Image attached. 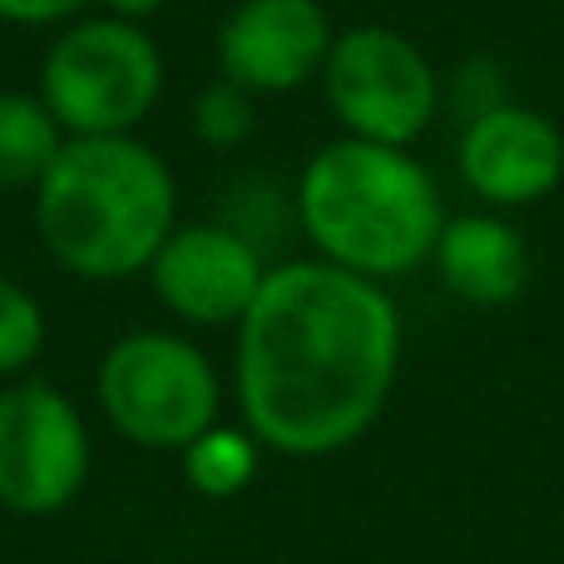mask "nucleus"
Listing matches in <instances>:
<instances>
[{
  "label": "nucleus",
  "mask_w": 564,
  "mask_h": 564,
  "mask_svg": "<svg viewBox=\"0 0 564 564\" xmlns=\"http://www.w3.org/2000/svg\"><path fill=\"white\" fill-rule=\"evenodd\" d=\"M401 367V312L371 278L322 258L278 263L238 322L234 387L243 426L282 456H332L387 411Z\"/></svg>",
  "instance_id": "obj_1"
},
{
  "label": "nucleus",
  "mask_w": 564,
  "mask_h": 564,
  "mask_svg": "<svg viewBox=\"0 0 564 564\" xmlns=\"http://www.w3.org/2000/svg\"><path fill=\"white\" fill-rule=\"evenodd\" d=\"M174 228V169L139 134L65 139L35 188L40 243L50 263L79 282H124L149 273Z\"/></svg>",
  "instance_id": "obj_2"
},
{
  "label": "nucleus",
  "mask_w": 564,
  "mask_h": 564,
  "mask_svg": "<svg viewBox=\"0 0 564 564\" xmlns=\"http://www.w3.org/2000/svg\"><path fill=\"white\" fill-rule=\"evenodd\" d=\"M292 208L322 263L381 288L431 263L446 228L441 188L411 149L347 134L322 144L302 164Z\"/></svg>",
  "instance_id": "obj_3"
},
{
  "label": "nucleus",
  "mask_w": 564,
  "mask_h": 564,
  "mask_svg": "<svg viewBox=\"0 0 564 564\" xmlns=\"http://www.w3.org/2000/svg\"><path fill=\"white\" fill-rule=\"evenodd\" d=\"M164 50L144 25L119 15H79L55 30L40 59L35 95L69 139L139 134L164 99Z\"/></svg>",
  "instance_id": "obj_4"
},
{
  "label": "nucleus",
  "mask_w": 564,
  "mask_h": 564,
  "mask_svg": "<svg viewBox=\"0 0 564 564\" xmlns=\"http://www.w3.org/2000/svg\"><path fill=\"white\" fill-rule=\"evenodd\" d=\"M95 397L109 426L144 451H188L218 426L224 381L204 347L178 332L139 327L105 351L95 371Z\"/></svg>",
  "instance_id": "obj_5"
},
{
  "label": "nucleus",
  "mask_w": 564,
  "mask_h": 564,
  "mask_svg": "<svg viewBox=\"0 0 564 564\" xmlns=\"http://www.w3.org/2000/svg\"><path fill=\"white\" fill-rule=\"evenodd\" d=\"M317 79L347 139L411 149L441 115V75L426 50L391 25L337 30Z\"/></svg>",
  "instance_id": "obj_6"
},
{
  "label": "nucleus",
  "mask_w": 564,
  "mask_h": 564,
  "mask_svg": "<svg viewBox=\"0 0 564 564\" xmlns=\"http://www.w3.org/2000/svg\"><path fill=\"white\" fill-rule=\"evenodd\" d=\"M89 431L75 401L40 377L0 387V506L55 516L85 490Z\"/></svg>",
  "instance_id": "obj_7"
},
{
  "label": "nucleus",
  "mask_w": 564,
  "mask_h": 564,
  "mask_svg": "<svg viewBox=\"0 0 564 564\" xmlns=\"http://www.w3.org/2000/svg\"><path fill=\"white\" fill-rule=\"evenodd\" d=\"M273 268L263 263V248L248 243L224 218H198L164 238V248L149 263L159 302L188 327H238L258 302Z\"/></svg>",
  "instance_id": "obj_8"
},
{
  "label": "nucleus",
  "mask_w": 564,
  "mask_h": 564,
  "mask_svg": "<svg viewBox=\"0 0 564 564\" xmlns=\"http://www.w3.org/2000/svg\"><path fill=\"white\" fill-rule=\"evenodd\" d=\"M337 40L322 0H238L214 40L218 79L248 95H292L322 75Z\"/></svg>",
  "instance_id": "obj_9"
},
{
  "label": "nucleus",
  "mask_w": 564,
  "mask_h": 564,
  "mask_svg": "<svg viewBox=\"0 0 564 564\" xmlns=\"http://www.w3.org/2000/svg\"><path fill=\"white\" fill-rule=\"evenodd\" d=\"M456 164L466 188L496 208H530L564 184V134L550 115L500 105L460 129Z\"/></svg>",
  "instance_id": "obj_10"
},
{
  "label": "nucleus",
  "mask_w": 564,
  "mask_h": 564,
  "mask_svg": "<svg viewBox=\"0 0 564 564\" xmlns=\"http://www.w3.org/2000/svg\"><path fill=\"white\" fill-rule=\"evenodd\" d=\"M431 263L441 282L470 307H510L530 282V248L520 228L500 214L446 218Z\"/></svg>",
  "instance_id": "obj_11"
},
{
  "label": "nucleus",
  "mask_w": 564,
  "mask_h": 564,
  "mask_svg": "<svg viewBox=\"0 0 564 564\" xmlns=\"http://www.w3.org/2000/svg\"><path fill=\"white\" fill-rule=\"evenodd\" d=\"M65 129L45 109L35 89H0V194L6 188H30L35 194L40 178L65 149Z\"/></svg>",
  "instance_id": "obj_12"
},
{
  "label": "nucleus",
  "mask_w": 564,
  "mask_h": 564,
  "mask_svg": "<svg viewBox=\"0 0 564 564\" xmlns=\"http://www.w3.org/2000/svg\"><path fill=\"white\" fill-rule=\"evenodd\" d=\"M184 476L198 496L228 500L238 490H248V480L258 476V436L253 431L214 426L184 451Z\"/></svg>",
  "instance_id": "obj_13"
},
{
  "label": "nucleus",
  "mask_w": 564,
  "mask_h": 564,
  "mask_svg": "<svg viewBox=\"0 0 564 564\" xmlns=\"http://www.w3.org/2000/svg\"><path fill=\"white\" fill-rule=\"evenodd\" d=\"M188 124H194V139L204 149L234 154V149H243L258 129V99L248 95V89L228 85V79H214V85L198 89Z\"/></svg>",
  "instance_id": "obj_14"
},
{
  "label": "nucleus",
  "mask_w": 564,
  "mask_h": 564,
  "mask_svg": "<svg viewBox=\"0 0 564 564\" xmlns=\"http://www.w3.org/2000/svg\"><path fill=\"white\" fill-rule=\"evenodd\" d=\"M45 347V307L25 282L0 273V381H15Z\"/></svg>",
  "instance_id": "obj_15"
},
{
  "label": "nucleus",
  "mask_w": 564,
  "mask_h": 564,
  "mask_svg": "<svg viewBox=\"0 0 564 564\" xmlns=\"http://www.w3.org/2000/svg\"><path fill=\"white\" fill-rule=\"evenodd\" d=\"M451 105L460 109V119H466V124H470V119H480V115H490V109L510 105L500 69L490 65V59H470V65H460L456 85H451Z\"/></svg>",
  "instance_id": "obj_16"
},
{
  "label": "nucleus",
  "mask_w": 564,
  "mask_h": 564,
  "mask_svg": "<svg viewBox=\"0 0 564 564\" xmlns=\"http://www.w3.org/2000/svg\"><path fill=\"white\" fill-rule=\"evenodd\" d=\"M89 6L99 0H0V25H20V30H35V25H69V20L89 15Z\"/></svg>",
  "instance_id": "obj_17"
},
{
  "label": "nucleus",
  "mask_w": 564,
  "mask_h": 564,
  "mask_svg": "<svg viewBox=\"0 0 564 564\" xmlns=\"http://www.w3.org/2000/svg\"><path fill=\"white\" fill-rule=\"evenodd\" d=\"M164 6V0H99V10L105 15H119V20H134V25H144L154 10Z\"/></svg>",
  "instance_id": "obj_18"
}]
</instances>
